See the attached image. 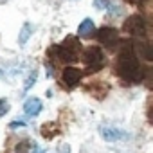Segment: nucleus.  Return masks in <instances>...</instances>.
<instances>
[{
  "label": "nucleus",
  "mask_w": 153,
  "mask_h": 153,
  "mask_svg": "<svg viewBox=\"0 0 153 153\" xmlns=\"http://www.w3.org/2000/svg\"><path fill=\"white\" fill-rule=\"evenodd\" d=\"M24 112L27 114V115H38L40 112H42V101L38 99V97H31V99H27L25 103H24Z\"/></svg>",
  "instance_id": "0eeeda50"
},
{
  "label": "nucleus",
  "mask_w": 153,
  "mask_h": 153,
  "mask_svg": "<svg viewBox=\"0 0 153 153\" xmlns=\"http://www.w3.org/2000/svg\"><path fill=\"white\" fill-rule=\"evenodd\" d=\"M128 2H131V4H142L144 0H128Z\"/></svg>",
  "instance_id": "f3484780"
},
{
  "label": "nucleus",
  "mask_w": 153,
  "mask_h": 153,
  "mask_svg": "<svg viewBox=\"0 0 153 153\" xmlns=\"http://www.w3.org/2000/svg\"><path fill=\"white\" fill-rule=\"evenodd\" d=\"M83 61L88 72H97L105 67V56L99 47H88L83 51Z\"/></svg>",
  "instance_id": "7ed1b4c3"
},
{
  "label": "nucleus",
  "mask_w": 153,
  "mask_h": 153,
  "mask_svg": "<svg viewBox=\"0 0 153 153\" xmlns=\"http://www.w3.org/2000/svg\"><path fill=\"white\" fill-rule=\"evenodd\" d=\"M33 29H34V27H33V24H29V22H27V24H24L22 33H20V38H18V43H20V45H24V43L29 40V36H31Z\"/></svg>",
  "instance_id": "9b49d317"
},
{
  "label": "nucleus",
  "mask_w": 153,
  "mask_h": 153,
  "mask_svg": "<svg viewBox=\"0 0 153 153\" xmlns=\"http://www.w3.org/2000/svg\"><path fill=\"white\" fill-rule=\"evenodd\" d=\"M29 146H31V142H29V140L20 142V144L16 146V153H27V151H29Z\"/></svg>",
  "instance_id": "f8f14e48"
},
{
  "label": "nucleus",
  "mask_w": 153,
  "mask_h": 153,
  "mask_svg": "<svg viewBox=\"0 0 153 153\" xmlns=\"http://www.w3.org/2000/svg\"><path fill=\"white\" fill-rule=\"evenodd\" d=\"M123 31L131 34V36H144L146 34V24H144V18L139 16V15H133L130 18L124 20L123 24Z\"/></svg>",
  "instance_id": "39448f33"
},
{
  "label": "nucleus",
  "mask_w": 153,
  "mask_h": 153,
  "mask_svg": "<svg viewBox=\"0 0 153 153\" xmlns=\"http://www.w3.org/2000/svg\"><path fill=\"white\" fill-rule=\"evenodd\" d=\"M94 31H96V27H94V22H92L90 18H87V20H83V22L79 24L78 34H79L81 38H90V36L94 34Z\"/></svg>",
  "instance_id": "1a4fd4ad"
},
{
  "label": "nucleus",
  "mask_w": 153,
  "mask_h": 153,
  "mask_svg": "<svg viewBox=\"0 0 153 153\" xmlns=\"http://www.w3.org/2000/svg\"><path fill=\"white\" fill-rule=\"evenodd\" d=\"M56 63H70L78 61L81 56V43L76 36H67L61 45H52L47 52Z\"/></svg>",
  "instance_id": "f03ea898"
},
{
  "label": "nucleus",
  "mask_w": 153,
  "mask_h": 153,
  "mask_svg": "<svg viewBox=\"0 0 153 153\" xmlns=\"http://www.w3.org/2000/svg\"><path fill=\"white\" fill-rule=\"evenodd\" d=\"M101 135H103L106 140L114 142V140H119V139H123V137H124V131H121V130H115V128H108V126H101Z\"/></svg>",
  "instance_id": "6e6552de"
},
{
  "label": "nucleus",
  "mask_w": 153,
  "mask_h": 153,
  "mask_svg": "<svg viewBox=\"0 0 153 153\" xmlns=\"http://www.w3.org/2000/svg\"><path fill=\"white\" fill-rule=\"evenodd\" d=\"M96 38H97V42H99L101 45H105V47L110 49V51H114V49L119 45V42H121L119 33H117L114 27H101V29L97 31Z\"/></svg>",
  "instance_id": "20e7f679"
},
{
  "label": "nucleus",
  "mask_w": 153,
  "mask_h": 153,
  "mask_svg": "<svg viewBox=\"0 0 153 153\" xmlns=\"http://www.w3.org/2000/svg\"><path fill=\"white\" fill-rule=\"evenodd\" d=\"M7 110H9L7 101H6V99H0V117H4V115L7 114Z\"/></svg>",
  "instance_id": "4468645a"
},
{
  "label": "nucleus",
  "mask_w": 153,
  "mask_h": 153,
  "mask_svg": "<svg viewBox=\"0 0 153 153\" xmlns=\"http://www.w3.org/2000/svg\"><path fill=\"white\" fill-rule=\"evenodd\" d=\"M34 79H36V72H31V74H29V78H27V81H25V85H24V92H25V90H29V88L33 87Z\"/></svg>",
  "instance_id": "ddd939ff"
},
{
  "label": "nucleus",
  "mask_w": 153,
  "mask_h": 153,
  "mask_svg": "<svg viewBox=\"0 0 153 153\" xmlns=\"http://www.w3.org/2000/svg\"><path fill=\"white\" fill-rule=\"evenodd\" d=\"M94 6H96L97 9H106L110 4H108V0H94Z\"/></svg>",
  "instance_id": "2eb2a0df"
},
{
  "label": "nucleus",
  "mask_w": 153,
  "mask_h": 153,
  "mask_svg": "<svg viewBox=\"0 0 153 153\" xmlns=\"http://www.w3.org/2000/svg\"><path fill=\"white\" fill-rule=\"evenodd\" d=\"M81 76H83V72H81L79 68L67 67V68L63 70V83H65L68 88H72V87H76V85L81 81Z\"/></svg>",
  "instance_id": "423d86ee"
},
{
  "label": "nucleus",
  "mask_w": 153,
  "mask_h": 153,
  "mask_svg": "<svg viewBox=\"0 0 153 153\" xmlns=\"http://www.w3.org/2000/svg\"><path fill=\"white\" fill-rule=\"evenodd\" d=\"M18 126H25L24 121H18V123H11V128H18Z\"/></svg>",
  "instance_id": "dca6fc26"
},
{
  "label": "nucleus",
  "mask_w": 153,
  "mask_h": 153,
  "mask_svg": "<svg viewBox=\"0 0 153 153\" xmlns=\"http://www.w3.org/2000/svg\"><path fill=\"white\" fill-rule=\"evenodd\" d=\"M117 76L126 81V83H137L142 79V74H140V65H139V58L133 51V43L126 42L117 56Z\"/></svg>",
  "instance_id": "f257e3e1"
},
{
  "label": "nucleus",
  "mask_w": 153,
  "mask_h": 153,
  "mask_svg": "<svg viewBox=\"0 0 153 153\" xmlns=\"http://www.w3.org/2000/svg\"><path fill=\"white\" fill-rule=\"evenodd\" d=\"M42 135L45 137V139H52L54 135H58L59 133V130H58V124L56 123H45L43 126H42Z\"/></svg>",
  "instance_id": "9d476101"
}]
</instances>
